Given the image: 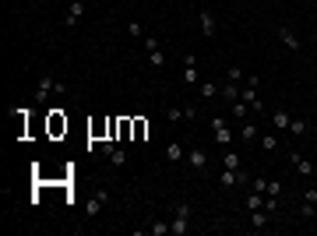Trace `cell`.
Masks as SVG:
<instances>
[{
  "mask_svg": "<svg viewBox=\"0 0 317 236\" xmlns=\"http://www.w3.org/2000/svg\"><path fill=\"white\" fill-rule=\"evenodd\" d=\"M211 138H215L219 148H229V141H233V127H229V120H225L222 113L211 116Z\"/></svg>",
  "mask_w": 317,
  "mask_h": 236,
  "instance_id": "cell-1",
  "label": "cell"
},
{
  "mask_svg": "<svg viewBox=\"0 0 317 236\" xmlns=\"http://www.w3.org/2000/svg\"><path fill=\"white\" fill-rule=\"evenodd\" d=\"M64 85H56V78L53 74H42L39 78V85H36V102H42V99H50L53 92H60Z\"/></svg>",
  "mask_w": 317,
  "mask_h": 236,
  "instance_id": "cell-2",
  "label": "cell"
},
{
  "mask_svg": "<svg viewBox=\"0 0 317 236\" xmlns=\"http://www.w3.org/2000/svg\"><path fill=\"white\" fill-rule=\"evenodd\" d=\"M85 18V0H67V18L64 28H78V21Z\"/></svg>",
  "mask_w": 317,
  "mask_h": 236,
  "instance_id": "cell-3",
  "label": "cell"
},
{
  "mask_svg": "<svg viewBox=\"0 0 317 236\" xmlns=\"http://www.w3.org/2000/svg\"><path fill=\"white\" fill-rule=\"evenodd\" d=\"M102 155L110 159L116 169H124V166H127V152H124V148H116L113 141H102Z\"/></svg>",
  "mask_w": 317,
  "mask_h": 236,
  "instance_id": "cell-4",
  "label": "cell"
},
{
  "mask_svg": "<svg viewBox=\"0 0 317 236\" xmlns=\"http://www.w3.org/2000/svg\"><path fill=\"white\" fill-rule=\"evenodd\" d=\"M106 201H110V190H95V194L88 198V204H85V215H88V218H99V212H102Z\"/></svg>",
  "mask_w": 317,
  "mask_h": 236,
  "instance_id": "cell-5",
  "label": "cell"
},
{
  "mask_svg": "<svg viewBox=\"0 0 317 236\" xmlns=\"http://www.w3.org/2000/svg\"><path fill=\"white\" fill-rule=\"evenodd\" d=\"M184 85H201V78H198V56H184Z\"/></svg>",
  "mask_w": 317,
  "mask_h": 236,
  "instance_id": "cell-6",
  "label": "cell"
},
{
  "mask_svg": "<svg viewBox=\"0 0 317 236\" xmlns=\"http://www.w3.org/2000/svg\"><path fill=\"white\" fill-rule=\"evenodd\" d=\"M289 162L296 166V173H299V176H314V173H317V169H314V162H310V159H303L299 152H289Z\"/></svg>",
  "mask_w": 317,
  "mask_h": 236,
  "instance_id": "cell-7",
  "label": "cell"
},
{
  "mask_svg": "<svg viewBox=\"0 0 317 236\" xmlns=\"http://www.w3.org/2000/svg\"><path fill=\"white\" fill-rule=\"evenodd\" d=\"M275 32H279V42H282L285 50H293V53H296L299 46H303V42H299V36L293 32V28H275Z\"/></svg>",
  "mask_w": 317,
  "mask_h": 236,
  "instance_id": "cell-8",
  "label": "cell"
},
{
  "mask_svg": "<svg viewBox=\"0 0 317 236\" xmlns=\"http://www.w3.org/2000/svg\"><path fill=\"white\" fill-rule=\"evenodd\" d=\"M219 99H222V102H229V106H233V102L240 99V85H233V81L219 85Z\"/></svg>",
  "mask_w": 317,
  "mask_h": 236,
  "instance_id": "cell-9",
  "label": "cell"
},
{
  "mask_svg": "<svg viewBox=\"0 0 317 236\" xmlns=\"http://www.w3.org/2000/svg\"><path fill=\"white\" fill-rule=\"evenodd\" d=\"M187 233H190V218L173 215V222H169V236H187Z\"/></svg>",
  "mask_w": 317,
  "mask_h": 236,
  "instance_id": "cell-10",
  "label": "cell"
},
{
  "mask_svg": "<svg viewBox=\"0 0 317 236\" xmlns=\"http://www.w3.org/2000/svg\"><path fill=\"white\" fill-rule=\"evenodd\" d=\"M219 183L222 187H236V183H243V173H240V169H222L219 173Z\"/></svg>",
  "mask_w": 317,
  "mask_h": 236,
  "instance_id": "cell-11",
  "label": "cell"
},
{
  "mask_svg": "<svg viewBox=\"0 0 317 236\" xmlns=\"http://www.w3.org/2000/svg\"><path fill=\"white\" fill-rule=\"evenodd\" d=\"M198 21H201V32H205V36H215V32H219V28H215V14H211V11H201Z\"/></svg>",
  "mask_w": 317,
  "mask_h": 236,
  "instance_id": "cell-12",
  "label": "cell"
},
{
  "mask_svg": "<svg viewBox=\"0 0 317 236\" xmlns=\"http://www.w3.org/2000/svg\"><path fill=\"white\" fill-rule=\"evenodd\" d=\"M258 134H261V130H258V124H250V120H243V127H240V141H247V145H254V141H258Z\"/></svg>",
  "mask_w": 317,
  "mask_h": 236,
  "instance_id": "cell-13",
  "label": "cell"
},
{
  "mask_svg": "<svg viewBox=\"0 0 317 236\" xmlns=\"http://www.w3.org/2000/svg\"><path fill=\"white\" fill-rule=\"evenodd\" d=\"M187 162H190L194 169H205V166H208V155H205L201 148H190V152H187Z\"/></svg>",
  "mask_w": 317,
  "mask_h": 236,
  "instance_id": "cell-14",
  "label": "cell"
},
{
  "mask_svg": "<svg viewBox=\"0 0 317 236\" xmlns=\"http://www.w3.org/2000/svg\"><path fill=\"white\" fill-rule=\"evenodd\" d=\"M289 120H293V116L285 113V109H275V113H271V124H275V130H289Z\"/></svg>",
  "mask_w": 317,
  "mask_h": 236,
  "instance_id": "cell-15",
  "label": "cell"
},
{
  "mask_svg": "<svg viewBox=\"0 0 317 236\" xmlns=\"http://www.w3.org/2000/svg\"><path fill=\"white\" fill-rule=\"evenodd\" d=\"M222 166L225 169H240V155L233 148H222Z\"/></svg>",
  "mask_w": 317,
  "mask_h": 236,
  "instance_id": "cell-16",
  "label": "cell"
},
{
  "mask_svg": "<svg viewBox=\"0 0 317 236\" xmlns=\"http://www.w3.org/2000/svg\"><path fill=\"white\" fill-rule=\"evenodd\" d=\"M166 159H169V162H180V159H184V145H180V141L166 145Z\"/></svg>",
  "mask_w": 317,
  "mask_h": 236,
  "instance_id": "cell-17",
  "label": "cell"
},
{
  "mask_svg": "<svg viewBox=\"0 0 317 236\" xmlns=\"http://www.w3.org/2000/svg\"><path fill=\"white\" fill-rule=\"evenodd\" d=\"M250 226H254V229H264V226H268V212L254 208V212H250Z\"/></svg>",
  "mask_w": 317,
  "mask_h": 236,
  "instance_id": "cell-18",
  "label": "cell"
},
{
  "mask_svg": "<svg viewBox=\"0 0 317 236\" xmlns=\"http://www.w3.org/2000/svg\"><path fill=\"white\" fill-rule=\"evenodd\" d=\"M173 215H184V218H190V215H194L190 201H173Z\"/></svg>",
  "mask_w": 317,
  "mask_h": 236,
  "instance_id": "cell-19",
  "label": "cell"
},
{
  "mask_svg": "<svg viewBox=\"0 0 317 236\" xmlns=\"http://www.w3.org/2000/svg\"><path fill=\"white\" fill-rule=\"evenodd\" d=\"M148 64H152L155 71H162V67H166V53H162V50H152V53H148Z\"/></svg>",
  "mask_w": 317,
  "mask_h": 236,
  "instance_id": "cell-20",
  "label": "cell"
},
{
  "mask_svg": "<svg viewBox=\"0 0 317 236\" xmlns=\"http://www.w3.org/2000/svg\"><path fill=\"white\" fill-rule=\"evenodd\" d=\"M247 113H250V106H247L243 99H236L233 102V116H236V120H247Z\"/></svg>",
  "mask_w": 317,
  "mask_h": 236,
  "instance_id": "cell-21",
  "label": "cell"
},
{
  "mask_svg": "<svg viewBox=\"0 0 317 236\" xmlns=\"http://www.w3.org/2000/svg\"><path fill=\"white\" fill-rule=\"evenodd\" d=\"M50 127H53V134H60V130H67V120L60 116V109H53V120H50Z\"/></svg>",
  "mask_w": 317,
  "mask_h": 236,
  "instance_id": "cell-22",
  "label": "cell"
},
{
  "mask_svg": "<svg viewBox=\"0 0 317 236\" xmlns=\"http://www.w3.org/2000/svg\"><path fill=\"white\" fill-rule=\"evenodd\" d=\"M289 130H293L296 138H303L307 130H310V124H307V120H289Z\"/></svg>",
  "mask_w": 317,
  "mask_h": 236,
  "instance_id": "cell-23",
  "label": "cell"
},
{
  "mask_svg": "<svg viewBox=\"0 0 317 236\" xmlns=\"http://www.w3.org/2000/svg\"><path fill=\"white\" fill-rule=\"evenodd\" d=\"M261 148H264V152H275V148H279V138H275V134H261Z\"/></svg>",
  "mask_w": 317,
  "mask_h": 236,
  "instance_id": "cell-24",
  "label": "cell"
},
{
  "mask_svg": "<svg viewBox=\"0 0 317 236\" xmlns=\"http://www.w3.org/2000/svg\"><path fill=\"white\" fill-rule=\"evenodd\" d=\"M148 233H152V236H169V222H152Z\"/></svg>",
  "mask_w": 317,
  "mask_h": 236,
  "instance_id": "cell-25",
  "label": "cell"
},
{
  "mask_svg": "<svg viewBox=\"0 0 317 236\" xmlns=\"http://www.w3.org/2000/svg\"><path fill=\"white\" fill-rule=\"evenodd\" d=\"M250 187L258 190V194H268V176H254V180H250Z\"/></svg>",
  "mask_w": 317,
  "mask_h": 236,
  "instance_id": "cell-26",
  "label": "cell"
},
{
  "mask_svg": "<svg viewBox=\"0 0 317 236\" xmlns=\"http://www.w3.org/2000/svg\"><path fill=\"white\" fill-rule=\"evenodd\" d=\"M314 208H317V204L303 201V204H299V218H303V222H310V218H314Z\"/></svg>",
  "mask_w": 317,
  "mask_h": 236,
  "instance_id": "cell-27",
  "label": "cell"
},
{
  "mask_svg": "<svg viewBox=\"0 0 317 236\" xmlns=\"http://www.w3.org/2000/svg\"><path fill=\"white\" fill-rule=\"evenodd\" d=\"M225 81H233V85H240V81H247V74L240 67H229V74H225Z\"/></svg>",
  "mask_w": 317,
  "mask_h": 236,
  "instance_id": "cell-28",
  "label": "cell"
},
{
  "mask_svg": "<svg viewBox=\"0 0 317 236\" xmlns=\"http://www.w3.org/2000/svg\"><path fill=\"white\" fill-rule=\"evenodd\" d=\"M201 95H205V99H219V85L205 81V85H201Z\"/></svg>",
  "mask_w": 317,
  "mask_h": 236,
  "instance_id": "cell-29",
  "label": "cell"
},
{
  "mask_svg": "<svg viewBox=\"0 0 317 236\" xmlns=\"http://www.w3.org/2000/svg\"><path fill=\"white\" fill-rule=\"evenodd\" d=\"M127 32H131L134 39H145V25H141V21H131V25H127Z\"/></svg>",
  "mask_w": 317,
  "mask_h": 236,
  "instance_id": "cell-30",
  "label": "cell"
},
{
  "mask_svg": "<svg viewBox=\"0 0 317 236\" xmlns=\"http://www.w3.org/2000/svg\"><path fill=\"white\" fill-rule=\"evenodd\" d=\"M243 204H247V212H254V208H261V194H258V190H254V194H250V198H247Z\"/></svg>",
  "mask_w": 317,
  "mask_h": 236,
  "instance_id": "cell-31",
  "label": "cell"
},
{
  "mask_svg": "<svg viewBox=\"0 0 317 236\" xmlns=\"http://www.w3.org/2000/svg\"><path fill=\"white\" fill-rule=\"evenodd\" d=\"M268 198H282V183L279 180H268Z\"/></svg>",
  "mask_w": 317,
  "mask_h": 236,
  "instance_id": "cell-32",
  "label": "cell"
},
{
  "mask_svg": "<svg viewBox=\"0 0 317 236\" xmlns=\"http://www.w3.org/2000/svg\"><path fill=\"white\" fill-rule=\"evenodd\" d=\"M141 42H145V50H148V53H152V50H162V46H159V39H155V36H145Z\"/></svg>",
  "mask_w": 317,
  "mask_h": 236,
  "instance_id": "cell-33",
  "label": "cell"
},
{
  "mask_svg": "<svg viewBox=\"0 0 317 236\" xmlns=\"http://www.w3.org/2000/svg\"><path fill=\"white\" fill-rule=\"evenodd\" d=\"M166 120H173V124L184 120V109H169V113H166Z\"/></svg>",
  "mask_w": 317,
  "mask_h": 236,
  "instance_id": "cell-34",
  "label": "cell"
},
{
  "mask_svg": "<svg viewBox=\"0 0 317 236\" xmlns=\"http://www.w3.org/2000/svg\"><path fill=\"white\" fill-rule=\"evenodd\" d=\"M184 120H198V109H194V106H184Z\"/></svg>",
  "mask_w": 317,
  "mask_h": 236,
  "instance_id": "cell-35",
  "label": "cell"
},
{
  "mask_svg": "<svg viewBox=\"0 0 317 236\" xmlns=\"http://www.w3.org/2000/svg\"><path fill=\"white\" fill-rule=\"evenodd\" d=\"M145 130H148V124H145V120H134V134H138V138H141V134H145Z\"/></svg>",
  "mask_w": 317,
  "mask_h": 236,
  "instance_id": "cell-36",
  "label": "cell"
},
{
  "mask_svg": "<svg viewBox=\"0 0 317 236\" xmlns=\"http://www.w3.org/2000/svg\"><path fill=\"white\" fill-rule=\"evenodd\" d=\"M303 201H310V204H317V187H310L307 194H303Z\"/></svg>",
  "mask_w": 317,
  "mask_h": 236,
  "instance_id": "cell-37",
  "label": "cell"
},
{
  "mask_svg": "<svg viewBox=\"0 0 317 236\" xmlns=\"http://www.w3.org/2000/svg\"><path fill=\"white\" fill-rule=\"evenodd\" d=\"M314 113H317V109H314Z\"/></svg>",
  "mask_w": 317,
  "mask_h": 236,
  "instance_id": "cell-38",
  "label": "cell"
}]
</instances>
